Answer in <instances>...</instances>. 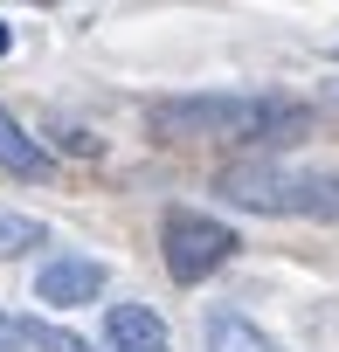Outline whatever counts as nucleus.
<instances>
[{
  "label": "nucleus",
  "mask_w": 339,
  "mask_h": 352,
  "mask_svg": "<svg viewBox=\"0 0 339 352\" xmlns=\"http://www.w3.org/2000/svg\"><path fill=\"white\" fill-rule=\"evenodd\" d=\"M145 118L166 138H243V145H277V138L291 145L311 131V111L284 97H166Z\"/></svg>",
  "instance_id": "obj_1"
},
{
  "label": "nucleus",
  "mask_w": 339,
  "mask_h": 352,
  "mask_svg": "<svg viewBox=\"0 0 339 352\" xmlns=\"http://www.w3.org/2000/svg\"><path fill=\"white\" fill-rule=\"evenodd\" d=\"M229 208L243 214H298V221H339V173H311V166H277V159H243L222 166Z\"/></svg>",
  "instance_id": "obj_2"
},
{
  "label": "nucleus",
  "mask_w": 339,
  "mask_h": 352,
  "mask_svg": "<svg viewBox=\"0 0 339 352\" xmlns=\"http://www.w3.org/2000/svg\"><path fill=\"white\" fill-rule=\"evenodd\" d=\"M159 256H166V276L174 283H208L243 242H236V228L229 221H215V214H194V208H174L166 214V228H159Z\"/></svg>",
  "instance_id": "obj_3"
},
{
  "label": "nucleus",
  "mask_w": 339,
  "mask_h": 352,
  "mask_svg": "<svg viewBox=\"0 0 339 352\" xmlns=\"http://www.w3.org/2000/svg\"><path fill=\"white\" fill-rule=\"evenodd\" d=\"M35 297L56 304V311L97 304V297H104V263H90V256H49V263L35 270Z\"/></svg>",
  "instance_id": "obj_4"
},
{
  "label": "nucleus",
  "mask_w": 339,
  "mask_h": 352,
  "mask_svg": "<svg viewBox=\"0 0 339 352\" xmlns=\"http://www.w3.org/2000/svg\"><path fill=\"white\" fill-rule=\"evenodd\" d=\"M104 352H174V331L152 304H111L104 311Z\"/></svg>",
  "instance_id": "obj_5"
},
{
  "label": "nucleus",
  "mask_w": 339,
  "mask_h": 352,
  "mask_svg": "<svg viewBox=\"0 0 339 352\" xmlns=\"http://www.w3.org/2000/svg\"><path fill=\"white\" fill-rule=\"evenodd\" d=\"M201 345H208V352H284V345H277L263 324H249L243 311H208V318H201Z\"/></svg>",
  "instance_id": "obj_6"
},
{
  "label": "nucleus",
  "mask_w": 339,
  "mask_h": 352,
  "mask_svg": "<svg viewBox=\"0 0 339 352\" xmlns=\"http://www.w3.org/2000/svg\"><path fill=\"white\" fill-rule=\"evenodd\" d=\"M0 166H8L14 180H42V173H49V152L14 124V111H0Z\"/></svg>",
  "instance_id": "obj_7"
},
{
  "label": "nucleus",
  "mask_w": 339,
  "mask_h": 352,
  "mask_svg": "<svg viewBox=\"0 0 339 352\" xmlns=\"http://www.w3.org/2000/svg\"><path fill=\"white\" fill-rule=\"evenodd\" d=\"M42 242H49V228H42L35 214L0 208V263H14V256H28V249H42Z\"/></svg>",
  "instance_id": "obj_8"
},
{
  "label": "nucleus",
  "mask_w": 339,
  "mask_h": 352,
  "mask_svg": "<svg viewBox=\"0 0 339 352\" xmlns=\"http://www.w3.org/2000/svg\"><path fill=\"white\" fill-rule=\"evenodd\" d=\"M21 345H35V352H97L90 338H76L63 324H42V318H21Z\"/></svg>",
  "instance_id": "obj_9"
},
{
  "label": "nucleus",
  "mask_w": 339,
  "mask_h": 352,
  "mask_svg": "<svg viewBox=\"0 0 339 352\" xmlns=\"http://www.w3.org/2000/svg\"><path fill=\"white\" fill-rule=\"evenodd\" d=\"M0 352H21V318L0 311Z\"/></svg>",
  "instance_id": "obj_10"
},
{
  "label": "nucleus",
  "mask_w": 339,
  "mask_h": 352,
  "mask_svg": "<svg viewBox=\"0 0 339 352\" xmlns=\"http://www.w3.org/2000/svg\"><path fill=\"white\" fill-rule=\"evenodd\" d=\"M0 49H14V28H0Z\"/></svg>",
  "instance_id": "obj_11"
},
{
  "label": "nucleus",
  "mask_w": 339,
  "mask_h": 352,
  "mask_svg": "<svg viewBox=\"0 0 339 352\" xmlns=\"http://www.w3.org/2000/svg\"><path fill=\"white\" fill-rule=\"evenodd\" d=\"M332 97H339V83H332Z\"/></svg>",
  "instance_id": "obj_12"
}]
</instances>
